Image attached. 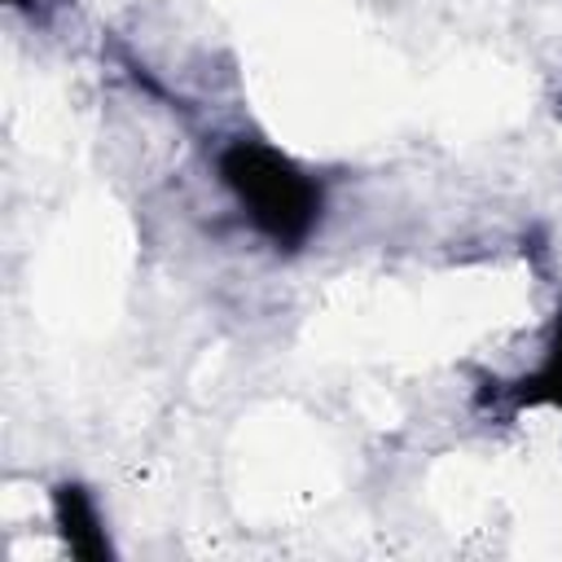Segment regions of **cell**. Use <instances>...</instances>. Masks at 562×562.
Returning a JSON list of instances; mask_svg holds the SVG:
<instances>
[{
  "label": "cell",
  "instance_id": "1",
  "mask_svg": "<svg viewBox=\"0 0 562 562\" xmlns=\"http://www.w3.org/2000/svg\"><path fill=\"white\" fill-rule=\"evenodd\" d=\"M215 171H220L224 189L233 193V202L241 206V215L250 220V228L268 246L290 255L312 241V233L321 224L325 193L290 154H281L268 140L237 136L220 149Z\"/></svg>",
  "mask_w": 562,
  "mask_h": 562
},
{
  "label": "cell",
  "instance_id": "2",
  "mask_svg": "<svg viewBox=\"0 0 562 562\" xmlns=\"http://www.w3.org/2000/svg\"><path fill=\"white\" fill-rule=\"evenodd\" d=\"M53 522H57V531L75 558H88V562L110 558V536H105L101 509L83 483H57L53 487Z\"/></svg>",
  "mask_w": 562,
  "mask_h": 562
},
{
  "label": "cell",
  "instance_id": "3",
  "mask_svg": "<svg viewBox=\"0 0 562 562\" xmlns=\"http://www.w3.org/2000/svg\"><path fill=\"white\" fill-rule=\"evenodd\" d=\"M509 400L522 408V404H544V408H558L562 413V307L553 316V334H549V347L540 356V364L509 386Z\"/></svg>",
  "mask_w": 562,
  "mask_h": 562
},
{
  "label": "cell",
  "instance_id": "4",
  "mask_svg": "<svg viewBox=\"0 0 562 562\" xmlns=\"http://www.w3.org/2000/svg\"><path fill=\"white\" fill-rule=\"evenodd\" d=\"M9 4H26V0H9Z\"/></svg>",
  "mask_w": 562,
  "mask_h": 562
}]
</instances>
